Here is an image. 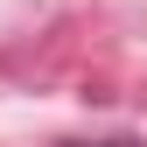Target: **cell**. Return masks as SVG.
<instances>
[{"label": "cell", "mask_w": 147, "mask_h": 147, "mask_svg": "<svg viewBox=\"0 0 147 147\" xmlns=\"http://www.w3.org/2000/svg\"><path fill=\"white\" fill-rule=\"evenodd\" d=\"M63 147H147V140H133V133H112V140H63Z\"/></svg>", "instance_id": "6da1fadb"}]
</instances>
